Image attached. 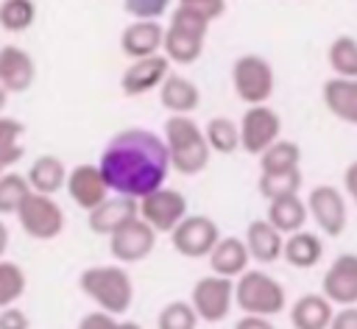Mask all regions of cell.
<instances>
[{
	"instance_id": "ee69618b",
	"label": "cell",
	"mask_w": 357,
	"mask_h": 329,
	"mask_svg": "<svg viewBox=\"0 0 357 329\" xmlns=\"http://www.w3.org/2000/svg\"><path fill=\"white\" fill-rule=\"evenodd\" d=\"M234 329H273V321L271 318H265V315H243L237 323H234Z\"/></svg>"
},
{
	"instance_id": "30bf717a",
	"label": "cell",
	"mask_w": 357,
	"mask_h": 329,
	"mask_svg": "<svg viewBox=\"0 0 357 329\" xmlns=\"http://www.w3.org/2000/svg\"><path fill=\"white\" fill-rule=\"evenodd\" d=\"M220 240V229L212 217L206 215H187L173 231H170V245L176 254L187 259H201L209 257L212 248Z\"/></svg>"
},
{
	"instance_id": "44dd1931",
	"label": "cell",
	"mask_w": 357,
	"mask_h": 329,
	"mask_svg": "<svg viewBox=\"0 0 357 329\" xmlns=\"http://www.w3.org/2000/svg\"><path fill=\"white\" fill-rule=\"evenodd\" d=\"M245 245L251 251V259L259 265H271L282 259L284 254V234L265 217V220H251L245 229Z\"/></svg>"
},
{
	"instance_id": "7dc6e473",
	"label": "cell",
	"mask_w": 357,
	"mask_h": 329,
	"mask_svg": "<svg viewBox=\"0 0 357 329\" xmlns=\"http://www.w3.org/2000/svg\"><path fill=\"white\" fill-rule=\"evenodd\" d=\"M6 103H8V89L0 84V114H3V109H6Z\"/></svg>"
},
{
	"instance_id": "ac0fdd59",
	"label": "cell",
	"mask_w": 357,
	"mask_h": 329,
	"mask_svg": "<svg viewBox=\"0 0 357 329\" xmlns=\"http://www.w3.org/2000/svg\"><path fill=\"white\" fill-rule=\"evenodd\" d=\"M36 81V61L28 50L17 45L0 47V84L11 92H28Z\"/></svg>"
},
{
	"instance_id": "484cf974",
	"label": "cell",
	"mask_w": 357,
	"mask_h": 329,
	"mask_svg": "<svg viewBox=\"0 0 357 329\" xmlns=\"http://www.w3.org/2000/svg\"><path fill=\"white\" fill-rule=\"evenodd\" d=\"M28 184L33 192H45V195H56L61 187H67V176L70 170L64 167V162L56 153H45L36 156L28 167Z\"/></svg>"
},
{
	"instance_id": "e0dca14e",
	"label": "cell",
	"mask_w": 357,
	"mask_h": 329,
	"mask_svg": "<svg viewBox=\"0 0 357 329\" xmlns=\"http://www.w3.org/2000/svg\"><path fill=\"white\" fill-rule=\"evenodd\" d=\"M165 45V25H159L156 20H137L128 22L120 33V50L123 56L134 59H145V56H156L162 53Z\"/></svg>"
},
{
	"instance_id": "d4e9b609",
	"label": "cell",
	"mask_w": 357,
	"mask_h": 329,
	"mask_svg": "<svg viewBox=\"0 0 357 329\" xmlns=\"http://www.w3.org/2000/svg\"><path fill=\"white\" fill-rule=\"evenodd\" d=\"M321 257H324V240H321V234L301 229V231H293V234L284 237V254H282V259L290 268L310 270V268H315L321 262Z\"/></svg>"
},
{
	"instance_id": "bcb514c9",
	"label": "cell",
	"mask_w": 357,
	"mask_h": 329,
	"mask_svg": "<svg viewBox=\"0 0 357 329\" xmlns=\"http://www.w3.org/2000/svg\"><path fill=\"white\" fill-rule=\"evenodd\" d=\"M117 329H142V326H139L137 321H126V318H123V321L117 323Z\"/></svg>"
},
{
	"instance_id": "74e56055",
	"label": "cell",
	"mask_w": 357,
	"mask_h": 329,
	"mask_svg": "<svg viewBox=\"0 0 357 329\" xmlns=\"http://www.w3.org/2000/svg\"><path fill=\"white\" fill-rule=\"evenodd\" d=\"M117 323H120L117 315L100 309V312H89V315H84V318L78 321V329H117Z\"/></svg>"
},
{
	"instance_id": "ba28073f",
	"label": "cell",
	"mask_w": 357,
	"mask_h": 329,
	"mask_svg": "<svg viewBox=\"0 0 357 329\" xmlns=\"http://www.w3.org/2000/svg\"><path fill=\"white\" fill-rule=\"evenodd\" d=\"M190 301H192V307H195V312H198L201 321L220 323L229 315L231 304H234V279L220 276V273L201 276L192 284Z\"/></svg>"
},
{
	"instance_id": "7402d4cb",
	"label": "cell",
	"mask_w": 357,
	"mask_h": 329,
	"mask_svg": "<svg viewBox=\"0 0 357 329\" xmlns=\"http://www.w3.org/2000/svg\"><path fill=\"white\" fill-rule=\"evenodd\" d=\"M335 318V304L324 293H304L290 304L293 329H329Z\"/></svg>"
},
{
	"instance_id": "4dcf8cb0",
	"label": "cell",
	"mask_w": 357,
	"mask_h": 329,
	"mask_svg": "<svg viewBox=\"0 0 357 329\" xmlns=\"http://www.w3.org/2000/svg\"><path fill=\"white\" fill-rule=\"evenodd\" d=\"M36 22L33 0H0V28L8 33H22Z\"/></svg>"
},
{
	"instance_id": "8d00e7d4",
	"label": "cell",
	"mask_w": 357,
	"mask_h": 329,
	"mask_svg": "<svg viewBox=\"0 0 357 329\" xmlns=\"http://www.w3.org/2000/svg\"><path fill=\"white\" fill-rule=\"evenodd\" d=\"M22 134H25V125H22L17 117L0 114V148L20 145V137H22Z\"/></svg>"
},
{
	"instance_id": "603a6c76",
	"label": "cell",
	"mask_w": 357,
	"mask_h": 329,
	"mask_svg": "<svg viewBox=\"0 0 357 329\" xmlns=\"http://www.w3.org/2000/svg\"><path fill=\"white\" fill-rule=\"evenodd\" d=\"M206 259H209L212 273L237 279V276H243V273L248 270L251 251H248V245H245V237H220L218 245L212 248V254H209Z\"/></svg>"
},
{
	"instance_id": "e575fe53",
	"label": "cell",
	"mask_w": 357,
	"mask_h": 329,
	"mask_svg": "<svg viewBox=\"0 0 357 329\" xmlns=\"http://www.w3.org/2000/svg\"><path fill=\"white\" fill-rule=\"evenodd\" d=\"M198 312L192 307V301H170L162 307L159 318H156V329H195L198 326Z\"/></svg>"
},
{
	"instance_id": "ab89813d",
	"label": "cell",
	"mask_w": 357,
	"mask_h": 329,
	"mask_svg": "<svg viewBox=\"0 0 357 329\" xmlns=\"http://www.w3.org/2000/svg\"><path fill=\"white\" fill-rule=\"evenodd\" d=\"M0 329H31V321H28V315L14 304V307L0 309Z\"/></svg>"
},
{
	"instance_id": "1f68e13d",
	"label": "cell",
	"mask_w": 357,
	"mask_h": 329,
	"mask_svg": "<svg viewBox=\"0 0 357 329\" xmlns=\"http://www.w3.org/2000/svg\"><path fill=\"white\" fill-rule=\"evenodd\" d=\"M257 190H259V195L265 201L298 195V190H301V170H290V173H259Z\"/></svg>"
},
{
	"instance_id": "ffe728a7",
	"label": "cell",
	"mask_w": 357,
	"mask_h": 329,
	"mask_svg": "<svg viewBox=\"0 0 357 329\" xmlns=\"http://www.w3.org/2000/svg\"><path fill=\"white\" fill-rule=\"evenodd\" d=\"M321 98L332 117H337L346 125H357V78L332 75L329 81H324Z\"/></svg>"
},
{
	"instance_id": "d6986e66",
	"label": "cell",
	"mask_w": 357,
	"mask_h": 329,
	"mask_svg": "<svg viewBox=\"0 0 357 329\" xmlns=\"http://www.w3.org/2000/svg\"><path fill=\"white\" fill-rule=\"evenodd\" d=\"M89 215V231L100 234V237H112L120 226H126L131 217L139 215V201L128 198V195H109L100 206H95Z\"/></svg>"
},
{
	"instance_id": "52a82bcc",
	"label": "cell",
	"mask_w": 357,
	"mask_h": 329,
	"mask_svg": "<svg viewBox=\"0 0 357 329\" xmlns=\"http://www.w3.org/2000/svg\"><path fill=\"white\" fill-rule=\"evenodd\" d=\"M17 220L22 231L33 240H56L64 231V209L59 206V201H53V195L33 192V190L22 201Z\"/></svg>"
},
{
	"instance_id": "f546056e",
	"label": "cell",
	"mask_w": 357,
	"mask_h": 329,
	"mask_svg": "<svg viewBox=\"0 0 357 329\" xmlns=\"http://www.w3.org/2000/svg\"><path fill=\"white\" fill-rule=\"evenodd\" d=\"M326 61L335 75L340 78H357V39L349 33H340L332 39L326 50Z\"/></svg>"
},
{
	"instance_id": "d6a6232c",
	"label": "cell",
	"mask_w": 357,
	"mask_h": 329,
	"mask_svg": "<svg viewBox=\"0 0 357 329\" xmlns=\"http://www.w3.org/2000/svg\"><path fill=\"white\" fill-rule=\"evenodd\" d=\"M28 192H31L28 176L14 173V170H8L6 176H0V217L17 215L20 206H22V201L28 198Z\"/></svg>"
},
{
	"instance_id": "f6af8a7d",
	"label": "cell",
	"mask_w": 357,
	"mask_h": 329,
	"mask_svg": "<svg viewBox=\"0 0 357 329\" xmlns=\"http://www.w3.org/2000/svg\"><path fill=\"white\" fill-rule=\"evenodd\" d=\"M6 248H8V226H6L3 220H0V259H3Z\"/></svg>"
},
{
	"instance_id": "4316f807",
	"label": "cell",
	"mask_w": 357,
	"mask_h": 329,
	"mask_svg": "<svg viewBox=\"0 0 357 329\" xmlns=\"http://www.w3.org/2000/svg\"><path fill=\"white\" fill-rule=\"evenodd\" d=\"M268 220H271L284 237L293 234V231H301L304 223L310 220L307 201H301L298 195H287V198L268 201Z\"/></svg>"
},
{
	"instance_id": "83f0119b",
	"label": "cell",
	"mask_w": 357,
	"mask_h": 329,
	"mask_svg": "<svg viewBox=\"0 0 357 329\" xmlns=\"http://www.w3.org/2000/svg\"><path fill=\"white\" fill-rule=\"evenodd\" d=\"M259 159V173H290L301 170V145L293 139H276Z\"/></svg>"
},
{
	"instance_id": "9c48e42d",
	"label": "cell",
	"mask_w": 357,
	"mask_h": 329,
	"mask_svg": "<svg viewBox=\"0 0 357 329\" xmlns=\"http://www.w3.org/2000/svg\"><path fill=\"white\" fill-rule=\"evenodd\" d=\"M307 209L318 231L326 237H340L349 226V209H346V195L335 184H318L307 195Z\"/></svg>"
},
{
	"instance_id": "60d3db41",
	"label": "cell",
	"mask_w": 357,
	"mask_h": 329,
	"mask_svg": "<svg viewBox=\"0 0 357 329\" xmlns=\"http://www.w3.org/2000/svg\"><path fill=\"white\" fill-rule=\"evenodd\" d=\"M329 329H357V304L335 309V318H332Z\"/></svg>"
},
{
	"instance_id": "6da1fadb",
	"label": "cell",
	"mask_w": 357,
	"mask_h": 329,
	"mask_svg": "<svg viewBox=\"0 0 357 329\" xmlns=\"http://www.w3.org/2000/svg\"><path fill=\"white\" fill-rule=\"evenodd\" d=\"M98 164L114 195H128L137 201L165 187V178L173 167L165 137L137 125L117 131L103 145Z\"/></svg>"
},
{
	"instance_id": "3957f363",
	"label": "cell",
	"mask_w": 357,
	"mask_h": 329,
	"mask_svg": "<svg viewBox=\"0 0 357 329\" xmlns=\"http://www.w3.org/2000/svg\"><path fill=\"white\" fill-rule=\"evenodd\" d=\"M78 287L86 298L98 304V309L123 315L134 304V282L126 268L117 265H92L78 276Z\"/></svg>"
},
{
	"instance_id": "8992f818",
	"label": "cell",
	"mask_w": 357,
	"mask_h": 329,
	"mask_svg": "<svg viewBox=\"0 0 357 329\" xmlns=\"http://www.w3.org/2000/svg\"><path fill=\"white\" fill-rule=\"evenodd\" d=\"M231 86L245 106L268 103L273 95V86H276V75H273L271 61L257 56V53L237 56L231 64Z\"/></svg>"
},
{
	"instance_id": "cb8c5ba5",
	"label": "cell",
	"mask_w": 357,
	"mask_h": 329,
	"mask_svg": "<svg viewBox=\"0 0 357 329\" xmlns=\"http://www.w3.org/2000/svg\"><path fill=\"white\" fill-rule=\"evenodd\" d=\"M159 103L173 114H190L201 106V89L192 78L181 72H170L159 86Z\"/></svg>"
},
{
	"instance_id": "2e32d148",
	"label": "cell",
	"mask_w": 357,
	"mask_h": 329,
	"mask_svg": "<svg viewBox=\"0 0 357 329\" xmlns=\"http://www.w3.org/2000/svg\"><path fill=\"white\" fill-rule=\"evenodd\" d=\"M321 293L335 307L357 304V254H337L321 279Z\"/></svg>"
},
{
	"instance_id": "5b68a950",
	"label": "cell",
	"mask_w": 357,
	"mask_h": 329,
	"mask_svg": "<svg viewBox=\"0 0 357 329\" xmlns=\"http://www.w3.org/2000/svg\"><path fill=\"white\" fill-rule=\"evenodd\" d=\"M234 304L248 312V315H265L273 318L284 312L287 307V293L279 279H273L265 270H245L243 276L234 279Z\"/></svg>"
},
{
	"instance_id": "f1b7e54d",
	"label": "cell",
	"mask_w": 357,
	"mask_h": 329,
	"mask_svg": "<svg viewBox=\"0 0 357 329\" xmlns=\"http://www.w3.org/2000/svg\"><path fill=\"white\" fill-rule=\"evenodd\" d=\"M204 134H206V142H209L212 153L229 156V153L243 148V142H240V123H234L231 117H212L204 125Z\"/></svg>"
},
{
	"instance_id": "5bb4252c",
	"label": "cell",
	"mask_w": 357,
	"mask_h": 329,
	"mask_svg": "<svg viewBox=\"0 0 357 329\" xmlns=\"http://www.w3.org/2000/svg\"><path fill=\"white\" fill-rule=\"evenodd\" d=\"M170 59L165 53H156V56H145V59H134L123 75H120V89L126 98H139V95H148L153 89H159L165 84V78L170 75Z\"/></svg>"
},
{
	"instance_id": "7a4b0ae2",
	"label": "cell",
	"mask_w": 357,
	"mask_h": 329,
	"mask_svg": "<svg viewBox=\"0 0 357 329\" xmlns=\"http://www.w3.org/2000/svg\"><path fill=\"white\" fill-rule=\"evenodd\" d=\"M165 145L173 170L181 176H198L212 159L206 134L190 114H170L165 120Z\"/></svg>"
},
{
	"instance_id": "277c9868",
	"label": "cell",
	"mask_w": 357,
	"mask_h": 329,
	"mask_svg": "<svg viewBox=\"0 0 357 329\" xmlns=\"http://www.w3.org/2000/svg\"><path fill=\"white\" fill-rule=\"evenodd\" d=\"M212 20L190 6H178L170 14V22L165 25V45L162 53L173 64H192L204 53V42L209 33Z\"/></svg>"
},
{
	"instance_id": "f35d334b",
	"label": "cell",
	"mask_w": 357,
	"mask_h": 329,
	"mask_svg": "<svg viewBox=\"0 0 357 329\" xmlns=\"http://www.w3.org/2000/svg\"><path fill=\"white\" fill-rule=\"evenodd\" d=\"M178 6H190V8L201 11L204 17H209L212 22L226 14V0H178Z\"/></svg>"
},
{
	"instance_id": "9a60e30c",
	"label": "cell",
	"mask_w": 357,
	"mask_h": 329,
	"mask_svg": "<svg viewBox=\"0 0 357 329\" xmlns=\"http://www.w3.org/2000/svg\"><path fill=\"white\" fill-rule=\"evenodd\" d=\"M67 192H70V198H73V204L78 209L92 212L95 206H100L109 198L112 187H109L100 164H86L84 162V164H75L70 170V176H67Z\"/></svg>"
},
{
	"instance_id": "d590c367",
	"label": "cell",
	"mask_w": 357,
	"mask_h": 329,
	"mask_svg": "<svg viewBox=\"0 0 357 329\" xmlns=\"http://www.w3.org/2000/svg\"><path fill=\"white\" fill-rule=\"evenodd\" d=\"M123 8L134 20H159L170 8V0H123Z\"/></svg>"
},
{
	"instance_id": "7bdbcfd3",
	"label": "cell",
	"mask_w": 357,
	"mask_h": 329,
	"mask_svg": "<svg viewBox=\"0 0 357 329\" xmlns=\"http://www.w3.org/2000/svg\"><path fill=\"white\" fill-rule=\"evenodd\" d=\"M343 190H346V195H349V198L354 201V206H357V159L349 162L346 170H343Z\"/></svg>"
},
{
	"instance_id": "b9f144b4",
	"label": "cell",
	"mask_w": 357,
	"mask_h": 329,
	"mask_svg": "<svg viewBox=\"0 0 357 329\" xmlns=\"http://www.w3.org/2000/svg\"><path fill=\"white\" fill-rule=\"evenodd\" d=\"M25 156V148L22 145H8V148H0V176H6L20 159Z\"/></svg>"
},
{
	"instance_id": "8fae6325",
	"label": "cell",
	"mask_w": 357,
	"mask_h": 329,
	"mask_svg": "<svg viewBox=\"0 0 357 329\" xmlns=\"http://www.w3.org/2000/svg\"><path fill=\"white\" fill-rule=\"evenodd\" d=\"M282 134V117L279 112H273L268 103H259V106H248L240 117V142H243V151L251 153V156H259L265 153Z\"/></svg>"
},
{
	"instance_id": "4fadbf2b",
	"label": "cell",
	"mask_w": 357,
	"mask_h": 329,
	"mask_svg": "<svg viewBox=\"0 0 357 329\" xmlns=\"http://www.w3.org/2000/svg\"><path fill=\"white\" fill-rule=\"evenodd\" d=\"M156 234H159V231H156L148 220H142V217L137 215V217H131L126 226H120V229L109 237V251H112V257H114L117 262H123V265L142 262V259L151 257V251H153V245H156Z\"/></svg>"
},
{
	"instance_id": "7c38bea8",
	"label": "cell",
	"mask_w": 357,
	"mask_h": 329,
	"mask_svg": "<svg viewBox=\"0 0 357 329\" xmlns=\"http://www.w3.org/2000/svg\"><path fill=\"white\" fill-rule=\"evenodd\" d=\"M187 215V198L173 187H159L139 198V217L148 220L159 234H170Z\"/></svg>"
},
{
	"instance_id": "836d02e7",
	"label": "cell",
	"mask_w": 357,
	"mask_h": 329,
	"mask_svg": "<svg viewBox=\"0 0 357 329\" xmlns=\"http://www.w3.org/2000/svg\"><path fill=\"white\" fill-rule=\"evenodd\" d=\"M25 287H28L25 270L11 259H0V309L14 307L22 298Z\"/></svg>"
}]
</instances>
